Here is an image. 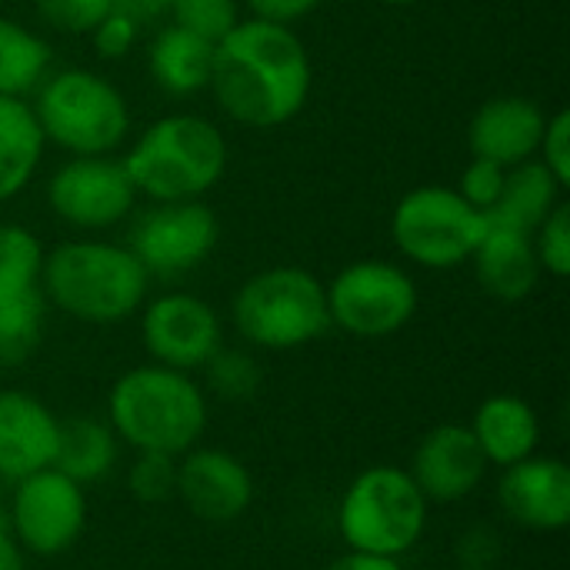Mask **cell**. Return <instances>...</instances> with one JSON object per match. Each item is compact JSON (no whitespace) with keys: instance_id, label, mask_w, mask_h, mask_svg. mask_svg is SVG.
Masks as SVG:
<instances>
[{"instance_id":"1","label":"cell","mask_w":570,"mask_h":570,"mask_svg":"<svg viewBox=\"0 0 570 570\" xmlns=\"http://www.w3.org/2000/svg\"><path fill=\"white\" fill-rule=\"evenodd\" d=\"M314 67L294 27L240 17L214 43L210 94L240 127L271 130L294 120L311 97Z\"/></svg>"},{"instance_id":"2","label":"cell","mask_w":570,"mask_h":570,"mask_svg":"<svg viewBox=\"0 0 570 570\" xmlns=\"http://www.w3.org/2000/svg\"><path fill=\"white\" fill-rule=\"evenodd\" d=\"M207 417V391L194 374L154 361L124 371L107 394V424L134 454L180 458L200 444Z\"/></svg>"},{"instance_id":"3","label":"cell","mask_w":570,"mask_h":570,"mask_svg":"<svg viewBox=\"0 0 570 570\" xmlns=\"http://www.w3.org/2000/svg\"><path fill=\"white\" fill-rule=\"evenodd\" d=\"M40 287L47 307L83 324H120L134 317L150 291V277L127 244L63 240L43 254Z\"/></svg>"},{"instance_id":"4","label":"cell","mask_w":570,"mask_h":570,"mask_svg":"<svg viewBox=\"0 0 570 570\" xmlns=\"http://www.w3.org/2000/svg\"><path fill=\"white\" fill-rule=\"evenodd\" d=\"M120 160L137 197L204 200L227 170V137L200 114H167L147 124Z\"/></svg>"},{"instance_id":"5","label":"cell","mask_w":570,"mask_h":570,"mask_svg":"<svg viewBox=\"0 0 570 570\" xmlns=\"http://www.w3.org/2000/svg\"><path fill=\"white\" fill-rule=\"evenodd\" d=\"M30 107L43 140L70 157H107L130 137L127 97L87 67L50 70L33 90Z\"/></svg>"},{"instance_id":"6","label":"cell","mask_w":570,"mask_h":570,"mask_svg":"<svg viewBox=\"0 0 570 570\" xmlns=\"http://www.w3.org/2000/svg\"><path fill=\"white\" fill-rule=\"evenodd\" d=\"M230 317L237 334L261 351H297L331 331L324 281L294 264L250 274L234 294Z\"/></svg>"},{"instance_id":"7","label":"cell","mask_w":570,"mask_h":570,"mask_svg":"<svg viewBox=\"0 0 570 570\" xmlns=\"http://www.w3.org/2000/svg\"><path fill=\"white\" fill-rule=\"evenodd\" d=\"M428 498L397 464L364 468L341 494L337 534L347 551L404 558L417 548L428 528Z\"/></svg>"},{"instance_id":"8","label":"cell","mask_w":570,"mask_h":570,"mask_svg":"<svg viewBox=\"0 0 570 570\" xmlns=\"http://www.w3.org/2000/svg\"><path fill=\"white\" fill-rule=\"evenodd\" d=\"M488 234V214L474 210L454 187L421 184L391 214L394 247L417 267L454 271L468 264Z\"/></svg>"},{"instance_id":"9","label":"cell","mask_w":570,"mask_h":570,"mask_svg":"<svg viewBox=\"0 0 570 570\" xmlns=\"http://www.w3.org/2000/svg\"><path fill=\"white\" fill-rule=\"evenodd\" d=\"M327 291L331 327H341L361 341H381L404 331L417 314V284L414 277L381 257L354 261L334 274Z\"/></svg>"},{"instance_id":"10","label":"cell","mask_w":570,"mask_h":570,"mask_svg":"<svg viewBox=\"0 0 570 570\" xmlns=\"http://www.w3.org/2000/svg\"><path fill=\"white\" fill-rule=\"evenodd\" d=\"M220 240V220L204 200H150L130 224L127 247L154 281L197 271Z\"/></svg>"},{"instance_id":"11","label":"cell","mask_w":570,"mask_h":570,"mask_svg":"<svg viewBox=\"0 0 570 570\" xmlns=\"http://www.w3.org/2000/svg\"><path fill=\"white\" fill-rule=\"evenodd\" d=\"M7 528L30 558H57L70 551L87 528V494L57 468H43L13 481Z\"/></svg>"},{"instance_id":"12","label":"cell","mask_w":570,"mask_h":570,"mask_svg":"<svg viewBox=\"0 0 570 570\" xmlns=\"http://www.w3.org/2000/svg\"><path fill=\"white\" fill-rule=\"evenodd\" d=\"M47 207L73 230H107L134 214L137 190L120 157H70L47 180Z\"/></svg>"},{"instance_id":"13","label":"cell","mask_w":570,"mask_h":570,"mask_svg":"<svg viewBox=\"0 0 570 570\" xmlns=\"http://www.w3.org/2000/svg\"><path fill=\"white\" fill-rule=\"evenodd\" d=\"M137 314L140 341L154 364L194 374L217 354V347H224L220 314L197 294L170 291L144 301Z\"/></svg>"},{"instance_id":"14","label":"cell","mask_w":570,"mask_h":570,"mask_svg":"<svg viewBox=\"0 0 570 570\" xmlns=\"http://www.w3.org/2000/svg\"><path fill=\"white\" fill-rule=\"evenodd\" d=\"M174 498L204 524H230L250 508L254 478L237 454L197 444L177 458Z\"/></svg>"},{"instance_id":"15","label":"cell","mask_w":570,"mask_h":570,"mask_svg":"<svg viewBox=\"0 0 570 570\" xmlns=\"http://www.w3.org/2000/svg\"><path fill=\"white\" fill-rule=\"evenodd\" d=\"M501 514L534 534H558L570 524V468L561 458L531 454L501 471Z\"/></svg>"},{"instance_id":"16","label":"cell","mask_w":570,"mask_h":570,"mask_svg":"<svg viewBox=\"0 0 570 570\" xmlns=\"http://www.w3.org/2000/svg\"><path fill=\"white\" fill-rule=\"evenodd\" d=\"M488 468L468 424H441L417 441L407 474L428 504H458L484 484Z\"/></svg>"},{"instance_id":"17","label":"cell","mask_w":570,"mask_h":570,"mask_svg":"<svg viewBox=\"0 0 570 570\" xmlns=\"http://www.w3.org/2000/svg\"><path fill=\"white\" fill-rule=\"evenodd\" d=\"M548 114L538 100L524 94H501L478 107L468 127L471 157L494 160L501 167H518L538 157Z\"/></svg>"},{"instance_id":"18","label":"cell","mask_w":570,"mask_h":570,"mask_svg":"<svg viewBox=\"0 0 570 570\" xmlns=\"http://www.w3.org/2000/svg\"><path fill=\"white\" fill-rule=\"evenodd\" d=\"M60 417L33 394L0 391V478L20 481L43 468H53Z\"/></svg>"},{"instance_id":"19","label":"cell","mask_w":570,"mask_h":570,"mask_svg":"<svg viewBox=\"0 0 570 570\" xmlns=\"http://www.w3.org/2000/svg\"><path fill=\"white\" fill-rule=\"evenodd\" d=\"M474 274L478 284L484 287V294H491L494 301L504 304H518L528 301L538 287L541 264L534 254V237L514 227H501L488 220V234L481 237L474 257Z\"/></svg>"},{"instance_id":"20","label":"cell","mask_w":570,"mask_h":570,"mask_svg":"<svg viewBox=\"0 0 570 570\" xmlns=\"http://www.w3.org/2000/svg\"><path fill=\"white\" fill-rule=\"evenodd\" d=\"M468 428H471L481 454L488 458V464L501 468V471L538 454V444H541V417L518 394L484 397Z\"/></svg>"},{"instance_id":"21","label":"cell","mask_w":570,"mask_h":570,"mask_svg":"<svg viewBox=\"0 0 570 570\" xmlns=\"http://www.w3.org/2000/svg\"><path fill=\"white\" fill-rule=\"evenodd\" d=\"M147 67L167 97H194L210 87L214 43L167 20L147 47Z\"/></svg>"},{"instance_id":"22","label":"cell","mask_w":570,"mask_h":570,"mask_svg":"<svg viewBox=\"0 0 570 570\" xmlns=\"http://www.w3.org/2000/svg\"><path fill=\"white\" fill-rule=\"evenodd\" d=\"M43 134L27 97H0V204L20 197L43 160Z\"/></svg>"},{"instance_id":"23","label":"cell","mask_w":570,"mask_h":570,"mask_svg":"<svg viewBox=\"0 0 570 570\" xmlns=\"http://www.w3.org/2000/svg\"><path fill=\"white\" fill-rule=\"evenodd\" d=\"M117 458H120V438L114 434L107 421L87 417V414H73L60 421L53 468L67 474L70 481H77L80 488L110 478V471L117 468Z\"/></svg>"},{"instance_id":"24","label":"cell","mask_w":570,"mask_h":570,"mask_svg":"<svg viewBox=\"0 0 570 570\" xmlns=\"http://www.w3.org/2000/svg\"><path fill=\"white\" fill-rule=\"evenodd\" d=\"M561 194H564V187L558 184V177L538 157L524 160L518 167H508L501 200L494 204L488 220L501 224V227L534 234L544 224V217L561 204Z\"/></svg>"},{"instance_id":"25","label":"cell","mask_w":570,"mask_h":570,"mask_svg":"<svg viewBox=\"0 0 570 570\" xmlns=\"http://www.w3.org/2000/svg\"><path fill=\"white\" fill-rule=\"evenodd\" d=\"M50 43L13 17L0 13V97H30L50 73Z\"/></svg>"},{"instance_id":"26","label":"cell","mask_w":570,"mask_h":570,"mask_svg":"<svg viewBox=\"0 0 570 570\" xmlns=\"http://www.w3.org/2000/svg\"><path fill=\"white\" fill-rule=\"evenodd\" d=\"M47 297L43 287L0 291V364H23L43 337Z\"/></svg>"},{"instance_id":"27","label":"cell","mask_w":570,"mask_h":570,"mask_svg":"<svg viewBox=\"0 0 570 570\" xmlns=\"http://www.w3.org/2000/svg\"><path fill=\"white\" fill-rule=\"evenodd\" d=\"M204 384L220 401H250L261 391V364L250 351L240 347H217V354L200 367Z\"/></svg>"},{"instance_id":"28","label":"cell","mask_w":570,"mask_h":570,"mask_svg":"<svg viewBox=\"0 0 570 570\" xmlns=\"http://www.w3.org/2000/svg\"><path fill=\"white\" fill-rule=\"evenodd\" d=\"M167 20L217 43L240 23V0H170Z\"/></svg>"},{"instance_id":"29","label":"cell","mask_w":570,"mask_h":570,"mask_svg":"<svg viewBox=\"0 0 570 570\" xmlns=\"http://www.w3.org/2000/svg\"><path fill=\"white\" fill-rule=\"evenodd\" d=\"M127 491L140 504H164L177 494V458L137 451L134 464L127 468Z\"/></svg>"},{"instance_id":"30","label":"cell","mask_w":570,"mask_h":570,"mask_svg":"<svg viewBox=\"0 0 570 570\" xmlns=\"http://www.w3.org/2000/svg\"><path fill=\"white\" fill-rule=\"evenodd\" d=\"M531 237H534V254H538L541 274L564 281L570 274V204L561 200Z\"/></svg>"},{"instance_id":"31","label":"cell","mask_w":570,"mask_h":570,"mask_svg":"<svg viewBox=\"0 0 570 570\" xmlns=\"http://www.w3.org/2000/svg\"><path fill=\"white\" fill-rule=\"evenodd\" d=\"M33 10L57 33L87 37L114 7L110 0H33Z\"/></svg>"},{"instance_id":"32","label":"cell","mask_w":570,"mask_h":570,"mask_svg":"<svg viewBox=\"0 0 570 570\" xmlns=\"http://www.w3.org/2000/svg\"><path fill=\"white\" fill-rule=\"evenodd\" d=\"M504 180H508V167L494 164V160H484V157H471V164L461 170V180H458V194L481 214H491L494 204L501 200V190H504Z\"/></svg>"},{"instance_id":"33","label":"cell","mask_w":570,"mask_h":570,"mask_svg":"<svg viewBox=\"0 0 570 570\" xmlns=\"http://www.w3.org/2000/svg\"><path fill=\"white\" fill-rule=\"evenodd\" d=\"M538 160L558 177V184L568 190L570 184V114L568 110H554L544 124L541 134V147H538Z\"/></svg>"},{"instance_id":"34","label":"cell","mask_w":570,"mask_h":570,"mask_svg":"<svg viewBox=\"0 0 570 570\" xmlns=\"http://www.w3.org/2000/svg\"><path fill=\"white\" fill-rule=\"evenodd\" d=\"M87 37H90L94 50H97L104 60H124V57L137 47V40H140V27H137L130 17L110 10Z\"/></svg>"},{"instance_id":"35","label":"cell","mask_w":570,"mask_h":570,"mask_svg":"<svg viewBox=\"0 0 570 570\" xmlns=\"http://www.w3.org/2000/svg\"><path fill=\"white\" fill-rule=\"evenodd\" d=\"M324 0H240V7H247V17L267 20V23H297L307 13H314Z\"/></svg>"},{"instance_id":"36","label":"cell","mask_w":570,"mask_h":570,"mask_svg":"<svg viewBox=\"0 0 570 570\" xmlns=\"http://www.w3.org/2000/svg\"><path fill=\"white\" fill-rule=\"evenodd\" d=\"M110 7H114L117 13L130 17L137 27H147V23L167 20L170 0H110Z\"/></svg>"},{"instance_id":"37","label":"cell","mask_w":570,"mask_h":570,"mask_svg":"<svg viewBox=\"0 0 570 570\" xmlns=\"http://www.w3.org/2000/svg\"><path fill=\"white\" fill-rule=\"evenodd\" d=\"M324 570H404L397 558H384V554H367V551H344L341 558H334Z\"/></svg>"},{"instance_id":"38","label":"cell","mask_w":570,"mask_h":570,"mask_svg":"<svg viewBox=\"0 0 570 570\" xmlns=\"http://www.w3.org/2000/svg\"><path fill=\"white\" fill-rule=\"evenodd\" d=\"M0 570H27V554L10 534L7 518H0Z\"/></svg>"},{"instance_id":"39","label":"cell","mask_w":570,"mask_h":570,"mask_svg":"<svg viewBox=\"0 0 570 570\" xmlns=\"http://www.w3.org/2000/svg\"><path fill=\"white\" fill-rule=\"evenodd\" d=\"M381 3H387V7H411V3H421V0H381Z\"/></svg>"},{"instance_id":"40","label":"cell","mask_w":570,"mask_h":570,"mask_svg":"<svg viewBox=\"0 0 570 570\" xmlns=\"http://www.w3.org/2000/svg\"><path fill=\"white\" fill-rule=\"evenodd\" d=\"M461 570H488V568H461Z\"/></svg>"}]
</instances>
